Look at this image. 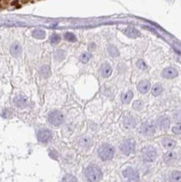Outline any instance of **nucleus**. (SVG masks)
<instances>
[{"instance_id": "obj_1", "label": "nucleus", "mask_w": 181, "mask_h": 182, "mask_svg": "<svg viewBox=\"0 0 181 182\" xmlns=\"http://www.w3.org/2000/svg\"><path fill=\"white\" fill-rule=\"evenodd\" d=\"M85 176L89 181H99L102 178V172L97 166L91 165L86 168Z\"/></svg>"}, {"instance_id": "obj_2", "label": "nucleus", "mask_w": 181, "mask_h": 182, "mask_svg": "<svg viewBox=\"0 0 181 182\" xmlns=\"http://www.w3.org/2000/svg\"><path fill=\"white\" fill-rule=\"evenodd\" d=\"M114 148L110 144H102L98 148V155L101 160L107 161L112 160L114 156Z\"/></svg>"}, {"instance_id": "obj_3", "label": "nucleus", "mask_w": 181, "mask_h": 182, "mask_svg": "<svg viewBox=\"0 0 181 182\" xmlns=\"http://www.w3.org/2000/svg\"><path fill=\"white\" fill-rule=\"evenodd\" d=\"M135 149V141L128 139L123 140L122 144H120V150L125 155H129L134 152Z\"/></svg>"}, {"instance_id": "obj_4", "label": "nucleus", "mask_w": 181, "mask_h": 182, "mask_svg": "<svg viewBox=\"0 0 181 182\" xmlns=\"http://www.w3.org/2000/svg\"><path fill=\"white\" fill-rule=\"evenodd\" d=\"M141 154H142V157L145 161L153 162L157 157V151L153 146H147V147L143 148Z\"/></svg>"}, {"instance_id": "obj_5", "label": "nucleus", "mask_w": 181, "mask_h": 182, "mask_svg": "<svg viewBox=\"0 0 181 182\" xmlns=\"http://www.w3.org/2000/svg\"><path fill=\"white\" fill-rule=\"evenodd\" d=\"M48 121L53 126H60L64 121L63 114L59 111H53L48 115Z\"/></svg>"}, {"instance_id": "obj_6", "label": "nucleus", "mask_w": 181, "mask_h": 182, "mask_svg": "<svg viewBox=\"0 0 181 182\" xmlns=\"http://www.w3.org/2000/svg\"><path fill=\"white\" fill-rule=\"evenodd\" d=\"M53 134L49 129H40L37 133V139L41 143H48L52 139Z\"/></svg>"}, {"instance_id": "obj_7", "label": "nucleus", "mask_w": 181, "mask_h": 182, "mask_svg": "<svg viewBox=\"0 0 181 182\" xmlns=\"http://www.w3.org/2000/svg\"><path fill=\"white\" fill-rule=\"evenodd\" d=\"M122 175L125 178H127L129 181H139V173L137 169H133L132 167H128L126 169L123 170Z\"/></svg>"}, {"instance_id": "obj_8", "label": "nucleus", "mask_w": 181, "mask_h": 182, "mask_svg": "<svg viewBox=\"0 0 181 182\" xmlns=\"http://www.w3.org/2000/svg\"><path fill=\"white\" fill-rule=\"evenodd\" d=\"M140 131L141 133L146 136H152L155 133V127L153 124H152L151 123H144L141 125L140 128Z\"/></svg>"}, {"instance_id": "obj_9", "label": "nucleus", "mask_w": 181, "mask_h": 182, "mask_svg": "<svg viewBox=\"0 0 181 182\" xmlns=\"http://www.w3.org/2000/svg\"><path fill=\"white\" fill-rule=\"evenodd\" d=\"M156 124L161 130H166L169 128L170 125V119L168 116H160L156 121Z\"/></svg>"}, {"instance_id": "obj_10", "label": "nucleus", "mask_w": 181, "mask_h": 182, "mask_svg": "<svg viewBox=\"0 0 181 182\" xmlns=\"http://www.w3.org/2000/svg\"><path fill=\"white\" fill-rule=\"evenodd\" d=\"M122 124L126 128L131 129V128H133L136 126L137 121H136V119H135L133 116L127 115L126 117H124V119L122 120Z\"/></svg>"}, {"instance_id": "obj_11", "label": "nucleus", "mask_w": 181, "mask_h": 182, "mask_svg": "<svg viewBox=\"0 0 181 182\" xmlns=\"http://www.w3.org/2000/svg\"><path fill=\"white\" fill-rule=\"evenodd\" d=\"M13 103L15 106L19 107V108H25L27 107V98L24 95H18L15 98H13Z\"/></svg>"}, {"instance_id": "obj_12", "label": "nucleus", "mask_w": 181, "mask_h": 182, "mask_svg": "<svg viewBox=\"0 0 181 182\" xmlns=\"http://www.w3.org/2000/svg\"><path fill=\"white\" fill-rule=\"evenodd\" d=\"M178 76V72L176 69L173 67H167L162 72V76L166 79H173Z\"/></svg>"}, {"instance_id": "obj_13", "label": "nucleus", "mask_w": 181, "mask_h": 182, "mask_svg": "<svg viewBox=\"0 0 181 182\" xmlns=\"http://www.w3.org/2000/svg\"><path fill=\"white\" fill-rule=\"evenodd\" d=\"M10 53L13 57L17 58L19 56H20L22 54V47L19 45V43L14 42L10 46Z\"/></svg>"}, {"instance_id": "obj_14", "label": "nucleus", "mask_w": 181, "mask_h": 182, "mask_svg": "<svg viewBox=\"0 0 181 182\" xmlns=\"http://www.w3.org/2000/svg\"><path fill=\"white\" fill-rule=\"evenodd\" d=\"M123 32H124V34H126L127 37H129V38H138V37H139L140 35H141V34H140V32H139V30H137V29H135V28H133V27H127L125 30H123Z\"/></svg>"}, {"instance_id": "obj_15", "label": "nucleus", "mask_w": 181, "mask_h": 182, "mask_svg": "<svg viewBox=\"0 0 181 182\" xmlns=\"http://www.w3.org/2000/svg\"><path fill=\"white\" fill-rule=\"evenodd\" d=\"M150 88H151V84L148 81L143 80L139 81V83L138 84V89L142 93H147Z\"/></svg>"}, {"instance_id": "obj_16", "label": "nucleus", "mask_w": 181, "mask_h": 182, "mask_svg": "<svg viewBox=\"0 0 181 182\" xmlns=\"http://www.w3.org/2000/svg\"><path fill=\"white\" fill-rule=\"evenodd\" d=\"M177 154L174 151H169V152L166 153L164 155V161L166 164H172L174 161L176 160Z\"/></svg>"}, {"instance_id": "obj_17", "label": "nucleus", "mask_w": 181, "mask_h": 182, "mask_svg": "<svg viewBox=\"0 0 181 182\" xmlns=\"http://www.w3.org/2000/svg\"><path fill=\"white\" fill-rule=\"evenodd\" d=\"M101 74L103 77H108L111 76L112 72V69L111 67L109 64L104 63L101 65Z\"/></svg>"}, {"instance_id": "obj_18", "label": "nucleus", "mask_w": 181, "mask_h": 182, "mask_svg": "<svg viewBox=\"0 0 181 182\" xmlns=\"http://www.w3.org/2000/svg\"><path fill=\"white\" fill-rule=\"evenodd\" d=\"M92 141L91 139V138L87 137V136H83L79 139V144H80V146L83 147V148H90L92 146Z\"/></svg>"}, {"instance_id": "obj_19", "label": "nucleus", "mask_w": 181, "mask_h": 182, "mask_svg": "<svg viewBox=\"0 0 181 182\" xmlns=\"http://www.w3.org/2000/svg\"><path fill=\"white\" fill-rule=\"evenodd\" d=\"M162 144L164 145V147L168 149H171L174 148L176 146V142L172 139H169V138H165L164 139L162 140Z\"/></svg>"}, {"instance_id": "obj_20", "label": "nucleus", "mask_w": 181, "mask_h": 182, "mask_svg": "<svg viewBox=\"0 0 181 182\" xmlns=\"http://www.w3.org/2000/svg\"><path fill=\"white\" fill-rule=\"evenodd\" d=\"M133 93L131 91H128L125 93L122 94V96H121V99H122V102L125 103V104L129 103L131 102V100L133 99Z\"/></svg>"}, {"instance_id": "obj_21", "label": "nucleus", "mask_w": 181, "mask_h": 182, "mask_svg": "<svg viewBox=\"0 0 181 182\" xmlns=\"http://www.w3.org/2000/svg\"><path fill=\"white\" fill-rule=\"evenodd\" d=\"M32 36L34 37L35 39H39V40H42V39L45 38L46 36V33L45 31H44L43 30H34L32 32Z\"/></svg>"}, {"instance_id": "obj_22", "label": "nucleus", "mask_w": 181, "mask_h": 182, "mask_svg": "<svg viewBox=\"0 0 181 182\" xmlns=\"http://www.w3.org/2000/svg\"><path fill=\"white\" fill-rule=\"evenodd\" d=\"M39 73L42 77L44 78H48L49 76H51V68L49 66H43L42 67L40 68V71H39Z\"/></svg>"}, {"instance_id": "obj_23", "label": "nucleus", "mask_w": 181, "mask_h": 182, "mask_svg": "<svg viewBox=\"0 0 181 182\" xmlns=\"http://www.w3.org/2000/svg\"><path fill=\"white\" fill-rule=\"evenodd\" d=\"M66 56V52L63 50H57L55 52V59L58 61L63 60Z\"/></svg>"}, {"instance_id": "obj_24", "label": "nucleus", "mask_w": 181, "mask_h": 182, "mask_svg": "<svg viewBox=\"0 0 181 182\" xmlns=\"http://www.w3.org/2000/svg\"><path fill=\"white\" fill-rule=\"evenodd\" d=\"M107 52L112 57H118L119 55V51L118 50L113 46H109L107 47Z\"/></svg>"}, {"instance_id": "obj_25", "label": "nucleus", "mask_w": 181, "mask_h": 182, "mask_svg": "<svg viewBox=\"0 0 181 182\" xmlns=\"http://www.w3.org/2000/svg\"><path fill=\"white\" fill-rule=\"evenodd\" d=\"M162 91H163V87H162L159 83H158V84H156L155 86L153 87V89H152V94H153V96L157 97V96H159V95L162 92Z\"/></svg>"}, {"instance_id": "obj_26", "label": "nucleus", "mask_w": 181, "mask_h": 182, "mask_svg": "<svg viewBox=\"0 0 181 182\" xmlns=\"http://www.w3.org/2000/svg\"><path fill=\"white\" fill-rule=\"evenodd\" d=\"M170 179L174 181H181V172L179 170L173 171L170 175Z\"/></svg>"}, {"instance_id": "obj_27", "label": "nucleus", "mask_w": 181, "mask_h": 182, "mask_svg": "<svg viewBox=\"0 0 181 182\" xmlns=\"http://www.w3.org/2000/svg\"><path fill=\"white\" fill-rule=\"evenodd\" d=\"M92 57V55L91 54V53H88V52H85V53H83L82 55H80V61L82 62V63H86V62H88L89 60H91V58Z\"/></svg>"}, {"instance_id": "obj_28", "label": "nucleus", "mask_w": 181, "mask_h": 182, "mask_svg": "<svg viewBox=\"0 0 181 182\" xmlns=\"http://www.w3.org/2000/svg\"><path fill=\"white\" fill-rule=\"evenodd\" d=\"M64 36H65V39L66 40H68V41H70V42H76V35L74 34H72V33H70V32L66 33Z\"/></svg>"}, {"instance_id": "obj_29", "label": "nucleus", "mask_w": 181, "mask_h": 182, "mask_svg": "<svg viewBox=\"0 0 181 182\" xmlns=\"http://www.w3.org/2000/svg\"><path fill=\"white\" fill-rule=\"evenodd\" d=\"M143 103L142 101H140V100H137V101H135L134 102H133V107L134 108L135 110L137 111H140L142 108H143Z\"/></svg>"}, {"instance_id": "obj_30", "label": "nucleus", "mask_w": 181, "mask_h": 182, "mask_svg": "<svg viewBox=\"0 0 181 182\" xmlns=\"http://www.w3.org/2000/svg\"><path fill=\"white\" fill-rule=\"evenodd\" d=\"M60 41V36L59 34H53L51 36V42L52 43V44L56 45V44H58Z\"/></svg>"}, {"instance_id": "obj_31", "label": "nucleus", "mask_w": 181, "mask_h": 182, "mask_svg": "<svg viewBox=\"0 0 181 182\" xmlns=\"http://www.w3.org/2000/svg\"><path fill=\"white\" fill-rule=\"evenodd\" d=\"M137 66H138V67L139 69H142V70H146L147 68V64L145 63L143 60H139V61L137 62Z\"/></svg>"}, {"instance_id": "obj_32", "label": "nucleus", "mask_w": 181, "mask_h": 182, "mask_svg": "<svg viewBox=\"0 0 181 182\" xmlns=\"http://www.w3.org/2000/svg\"><path fill=\"white\" fill-rule=\"evenodd\" d=\"M62 181H76L77 180H76L75 176H73L72 175H66Z\"/></svg>"}, {"instance_id": "obj_33", "label": "nucleus", "mask_w": 181, "mask_h": 182, "mask_svg": "<svg viewBox=\"0 0 181 182\" xmlns=\"http://www.w3.org/2000/svg\"><path fill=\"white\" fill-rule=\"evenodd\" d=\"M172 131L176 134H181V123H177L176 125L173 128Z\"/></svg>"}, {"instance_id": "obj_34", "label": "nucleus", "mask_w": 181, "mask_h": 182, "mask_svg": "<svg viewBox=\"0 0 181 182\" xmlns=\"http://www.w3.org/2000/svg\"><path fill=\"white\" fill-rule=\"evenodd\" d=\"M49 154H50V156H51L52 159H54V160H56L57 157H58V154H57V152L55 151V149H50V150H49Z\"/></svg>"}]
</instances>
